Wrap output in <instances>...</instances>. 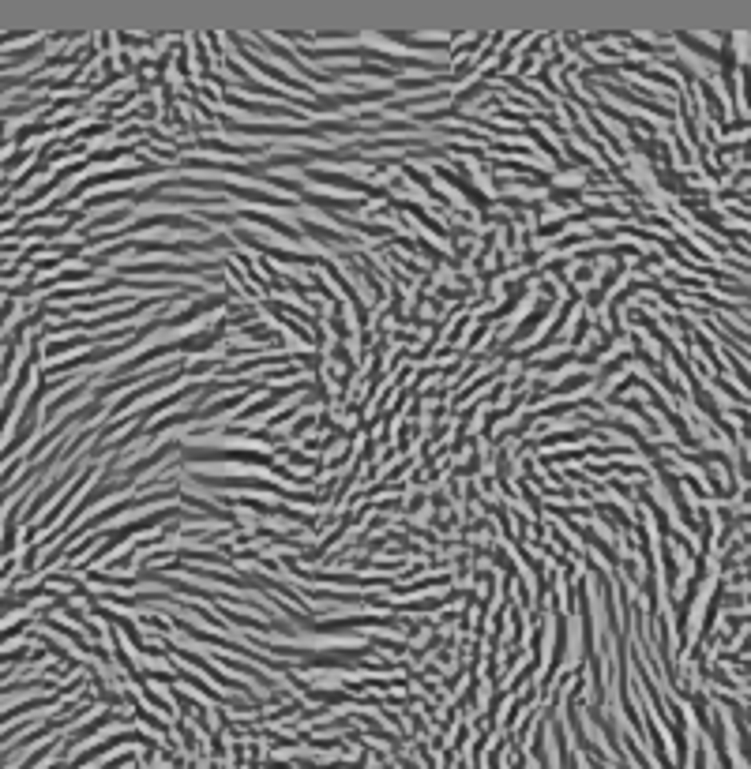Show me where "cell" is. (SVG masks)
<instances>
[{
	"label": "cell",
	"instance_id": "6da1fadb",
	"mask_svg": "<svg viewBox=\"0 0 751 769\" xmlns=\"http://www.w3.org/2000/svg\"><path fill=\"white\" fill-rule=\"evenodd\" d=\"M79 169H83V161H68V166H61V169H57V173H53V181L38 184V188H34L30 195H23V199H19V207H30V203H41V199H46V195H53L57 188H61V184L68 181V177H75V173H79Z\"/></svg>",
	"mask_w": 751,
	"mask_h": 769
},
{
	"label": "cell",
	"instance_id": "7a4b0ae2",
	"mask_svg": "<svg viewBox=\"0 0 751 769\" xmlns=\"http://www.w3.org/2000/svg\"><path fill=\"white\" fill-rule=\"evenodd\" d=\"M27 158H30V150H19V147H12V154H8L4 161H0V173L8 177V173H12L15 166H23V161H27Z\"/></svg>",
	"mask_w": 751,
	"mask_h": 769
}]
</instances>
